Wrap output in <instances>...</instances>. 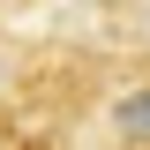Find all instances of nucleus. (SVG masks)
<instances>
[{"mask_svg": "<svg viewBox=\"0 0 150 150\" xmlns=\"http://www.w3.org/2000/svg\"><path fill=\"white\" fill-rule=\"evenodd\" d=\"M112 135L135 143V150H150V83H143V90H128L120 105H112Z\"/></svg>", "mask_w": 150, "mask_h": 150, "instance_id": "1", "label": "nucleus"}]
</instances>
